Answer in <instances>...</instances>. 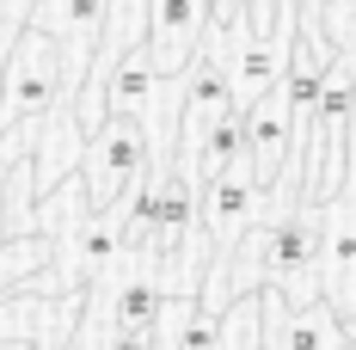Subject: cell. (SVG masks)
I'll list each match as a JSON object with an SVG mask.
<instances>
[{
    "mask_svg": "<svg viewBox=\"0 0 356 350\" xmlns=\"http://www.w3.org/2000/svg\"><path fill=\"white\" fill-rule=\"evenodd\" d=\"M56 105H74V80H68V49L56 31H25L13 37V56L0 62V117H6V136L43 123Z\"/></svg>",
    "mask_w": 356,
    "mask_h": 350,
    "instance_id": "1",
    "label": "cell"
},
{
    "mask_svg": "<svg viewBox=\"0 0 356 350\" xmlns=\"http://www.w3.org/2000/svg\"><path fill=\"white\" fill-rule=\"evenodd\" d=\"M86 209H117L123 191L154 166V136H147V117L136 111H105L99 129L86 141Z\"/></svg>",
    "mask_w": 356,
    "mask_h": 350,
    "instance_id": "2",
    "label": "cell"
},
{
    "mask_svg": "<svg viewBox=\"0 0 356 350\" xmlns=\"http://www.w3.org/2000/svg\"><path fill=\"white\" fill-rule=\"evenodd\" d=\"M240 117H246V166L264 184V197H270L277 178H283V166L301 154V117H295L283 86H270L264 99H252Z\"/></svg>",
    "mask_w": 356,
    "mask_h": 350,
    "instance_id": "3",
    "label": "cell"
},
{
    "mask_svg": "<svg viewBox=\"0 0 356 350\" xmlns=\"http://www.w3.org/2000/svg\"><path fill=\"white\" fill-rule=\"evenodd\" d=\"M197 209H203V228H209L215 240V258L221 252H234L246 228L264 221V184L252 178L246 160H234L227 173H215L209 184H197Z\"/></svg>",
    "mask_w": 356,
    "mask_h": 350,
    "instance_id": "4",
    "label": "cell"
},
{
    "mask_svg": "<svg viewBox=\"0 0 356 350\" xmlns=\"http://www.w3.org/2000/svg\"><path fill=\"white\" fill-rule=\"evenodd\" d=\"M209 0H147V56H154L160 80H184V68L197 62L203 37H209Z\"/></svg>",
    "mask_w": 356,
    "mask_h": 350,
    "instance_id": "5",
    "label": "cell"
},
{
    "mask_svg": "<svg viewBox=\"0 0 356 350\" xmlns=\"http://www.w3.org/2000/svg\"><path fill=\"white\" fill-rule=\"evenodd\" d=\"M31 25L62 37V49H68V80H74V105H80V86H86V74H92L99 37H105V25H111V0H31Z\"/></svg>",
    "mask_w": 356,
    "mask_h": 350,
    "instance_id": "6",
    "label": "cell"
},
{
    "mask_svg": "<svg viewBox=\"0 0 356 350\" xmlns=\"http://www.w3.org/2000/svg\"><path fill=\"white\" fill-rule=\"evenodd\" d=\"M320 295L344 319H356V191L325 203V221H320Z\"/></svg>",
    "mask_w": 356,
    "mask_h": 350,
    "instance_id": "7",
    "label": "cell"
},
{
    "mask_svg": "<svg viewBox=\"0 0 356 350\" xmlns=\"http://www.w3.org/2000/svg\"><path fill=\"white\" fill-rule=\"evenodd\" d=\"M154 93H160V68H154V56H147V37L117 62V68L105 74V86H99V117L105 111H136V117H147V105H154ZM99 129V123H92Z\"/></svg>",
    "mask_w": 356,
    "mask_h": 350,
    "instance_id": "8",
    "label": "cell"
},
{
    "mask_svg": "<svg viewBox=\"0 0 356 350\" xmlns=\"http://www.w3.org/2000/svg\"><path fill=\"white\" fill-rule=\"evenodd\" d=\"M234 160H246V117H240V111H221L203 136L184 141V166H191L197 184H209L215 173H227Z\"/></svg>",
    "mask_w": 356,
    "mask_h": 350,
    "instance_id": "9",
    "label": "cell"
},
{
    "mask_svg": "<svg viewBox=\"0 0 356 350\" xmlns=\"http://www.w3.org/2000/svg\"><path fill=\"white\" fill-rule=\"evenodd\" d=\"M166 301H172L166 283H154L147 271H142V277H129L123 289H117V301H111V332H147V326H160Z\"/></svg>",
    "mask_w": 356,
    "mask_h": 350,
    "instance_id": "10",
    "label": "cell"
},
{
    "mask_svg": "<svg viewBox=\"0 0 356 350\" xmlns=\"http://www.w3.org/2000/svg\"><path fill=\"white\" fill-rule=\"evenodd\" d=\"M0 350H43L37 338H13V332H0Z\"/></svg>",
    "mask_w": 356,
    "mask_h": 350,
    "instance_id": "11",
    "label": "cell"
},
{
    "mask_svg": "<svg viewBox=\"0 0 356 350\" xmlns=\"http://www.w3.org/2000/svg\"><path fill=\"white\" fill-rule=\"evenodd\" d=\"M209 6H227V0H209Z\"/></svg>",
    "mask_w": 356,
    "mask_h": 350,
    "instance_id": "12",
    "label": "cell"
}]
</instances>
